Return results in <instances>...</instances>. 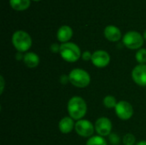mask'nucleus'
Listing matches in <instances>:
<instances>
[{
  "label": "nucleus",
  "mask_w": 146,
  "mask_h": 145,
  "mask_svg": "<svg viewBox=\"0 0 146 145\" xmlns=\"http://www.w3.org/2000/svg\"><path fill=\"white\" fill-rule=\"evenodd\" d=\"M132 78L133 81L140 86H146V65L139 64L133 69Z\"/></svg>",
  "instance_id": "9d476101"
},
{
  "label": "nucleus",
  "mask_w": 146,
  "mask_h": 145,
  "mask_svg": "<svg viewBox=\"0 0 146 145\" xmlns=\"http://www.w3.org/2000/svg\"><path fill=\"white\" fill-rule=\"evenodd\" d=\"M95 130L99 136H109L112 130V123L107 117H100L96 121Z\"/></svg>",
  "instance_id": "1a4fd4ad"
},
{
  "label": "nucleus",
  "mask_w": 146,
  "mask_h": 145,
  "mask_svg": "<svg viewBox=\"0 0 146 145\" xmlns=\"http://www.w3.org/2000/svg\"><path fill=\"white\" fill-rule=\"evenodd\" d=\"M23 62L29 68H34L39 64V56L33 52H27L23 56Z\"/></svg>",
  "instance_id": "4468645a"
},
{
  "label": "nucleus",
  "mask_w": 146,
  "mask_h": 145,
  "mask_svg": "<svg viewBox=\"0 0 146 145\" xmlns=\"http://www.w3.org/2000/svg\"><path fill=\"white\" fill-rule=\"evenodd\" d=\"M144 37L136 31L127 32L123 36V44L124 45L130 50H137L140 49L144 44Z\"/></svg>",
  "instance_id": "39448f33"
},
{
  "label": "nucleus",
  "mask_w": 146,
  "mask_h": 145,
  "mask_svg": "<svg viewBox=\"0 0 146 145\" xmlns=\"http://www.w3.org/2000/svg\"><path fill=\"white\" fill-rule=\"evenodd\" d=\"M33 1H35V2H38V1H40V0H33Z\"/></svg>",
  "instance_id": "a878e982"
},
{
  "label": "nucleus",
  "mask_w": 146,
  "mask_h": 145,
  "mask_svg": "<svg viewBox=\"0 0 146 145\" xmlns=\"http://www.w3.org/2000/svg\"><path fill=\"white\" fill-rule=\"evenodd\" d=\"M60 47L61 45L57 44H52L50 45V50L53 52V53H57V52H60Z\"/></svg>",
  "instance_id": "412c9836"
},
{
  "label": "nucleus",
  "mask_w": 146,
  "mask_h": 145,
  "mask_svg": "<svg viewBox=\"0 0 146 145\" xmlns=\"http://www.w3.org/2000/svg\"><path fill=\"white\" fill-rule=\"evenodd\" d=\"M103 103H104V105L108 108V109H113V108H115L116 104H117V101H116V98L112 96V95H108L106 96L104 100H103Z\"/></svg>",
  "instance_id": "f3484780"
},
{
  "label": "nucleus",
  "mask_w": 146,
  "mask_h": 145,
  "mask_svg": "<svg viewBox=\"0 0 146 145\" xmlns=\"http://www.w3.org/2000/svg\"><path fill=\"white\" fill-rule=\"evenodd\" d=\"M10 7L16 11H23L29 8L30 0H9Z\"/></svg>",
  "instance_id": "2eb2a0df"
},
{
  "label": "nucleus",
  "mask_w": 146,
  "mask_h": 145,
  "mask_svg": "<svg viewBox=\"0 0 146 145\" xmlns=\"http://www.w3.org/2000/svg\"><path fill=\"white\" fill-rule=\"evenodd\" d=\"M136 145H146V141L145 140L140 141V142H139V143H138Z\"/></svg>",
  "instance_id": "b1692460"
},
{
  "label": "nucleus",
  "mask_w": 146,
  "mask_h": 145,
  "mask_svg": "<svg viewBox=\"0 0 146 145\" xmlns=\"http://www.w3.org/2000/svg\"><path fill=\"white\" fill-rule=\"evenodd\" d=\"M92 54L90 51H88V50L84 51V52L82 53V56H81L82 59H83L84 61H86V62H87V61H89V60H92Z\"/></svg>",
  "instance_id": "aec40b11"
},
{
  "label": "nucleus",
  "mask_w": 146,
  "mask_h": 145,
  "mask_svg": "<svg viewBox=\"0 0 146 145\" xmlns=\"http://www.w3.org/2000/svg\"><path fill=\"white\" fill-rule=\"evenodd\" d=\"M86 145H107V142L102 136H92L87 140Z\"/></svg>",
  "instance_id": "dca6fc26"
},
{
  "label": "nucleus",
  "mask_w": 146,
  "mask_h": 145,
  "mask_svg": "<svg viewBox=\"0 0 146 145\" xmlns=\"http://www.w3.org/2000/svg\"><path fill=\"white\" fill-rule=\"evenodd\" d=\"M143 37H144V38L146 40V30L144 32V35H143Z\"/></svg>",
  "instance_id": "393cba45"
},
{
  "label": "nucleus",
  "mask_w": 146,
  "mask_h": 145,
  "mask_svg": "<svg viewBox=\"0 0 146 145\" xmlns=\"http://www.w3.org/2000/svg\"><path fill=\"white\" fill-rule=\"evenodd\" d=\"M60 55L62 58L68 62H74L81 57V51L80 47L71 42L61 44Z\"/></svg>",
  "instance_id": "f03ea898"
},
{
  "label": "nucleus",
  "mask_w": 146,
  "mask_h": 145,
  "mask_svg": "<svg viewBox=\"0 0 146 145\" xmlns=\"http://www.w3.org/2000/svg\"><path fill=\"white\" fill-rule=\"evenodd\" d=\"M69 82L75 87L85 88L89 85L91 82L90 74L84 69L74 68L73 69L68 75Z\"/></svg>",
  "instance_id": "20e7f679"
},
{
  "label": "nucleus",
  "mask_w": 146,
  "mask_h": 145,
  "mask_svg": "<svg viewBox=\"0 0 146 145\" xmlns=\"http://www.w3.org/2000/svg\"><path fill=\"white\" fill-rule=\"evenodd\" d=\"M67 108L69 116L75 121L82 120L87 111V105L86 101L78 96L73 97L69 99Z\"/></svg>",
  "instance_id": "f257e3e1"
},
{
  "label": "nucleus",
  "mask_w": 146,
  "mask_h": 145,
  "mask_svg": "<svg viewBox=\"0 0 146 145\" xmlns=\"http://www.w3.org/2000/svg\"><path fill=\"white\" fill-rule=\"evenodd\" d=\"M12 44L18 50V52L27 51L32 46V38L30 35L22 30L16 31L12 35Z\"/></svg>",
  "instance_id": "7ed1b4c3"
},
{
  "label": "nucleus",
  "mask_w": 146,
  "mask_h": 145,
  "mask_svg": "<svg viewBox=\"0 0 146 145\" xmlns=\"http://www.w3.org/2000/svg\"><path fill=\"white\" fill-rule=\"evenodd\" d=\"M1 91H0V93L2 94L3 91V89H4V79H3V77L1 76Z\"/></svg>",
  "instance_id": "4be33fe9"
},
{
  "label": "nucleus",
  "mask_w": 146,
  "mask_h": 145,
  "mask_svg": "<svg viewBox=\"0 0 146 145\" xmlns=\"http://www.w3.org/2000/svg\"><path fill=\"white\" fill-rule=\"evenodd\" d=\"M72 36H73V30L69 26H67V25L62 26L58 29L57 33H56L57 39L62 44L68 43L72 38Z\"/></svg>",
  "instance_id": "ddd939ff"
},
{
  "label": "nucleus",
  "mask_w": 146,
  "mask_h": 145,
  "mask_svg": "<svg viewBox=\"0 0 146 145\" xmlns=\"http://www.w3.org/2000/svg\"><path fill=\"white\" fill-rule=\"evenodd\" d=\"M92 62L97 68H104L110 62V56L105 50H96L92 53Z\"/></svg>",
  "instance_id": "6e6552de"
},
{
  "label": "nucleus",
  "mask_w": 146,
  "mask_h": 145,
  "mask_svg": "<svg viewBox=\"0 0 146 145\" xmlns=\"http://www.w3.org/2000/svg\"><path fill=\"white\" fill-rule=\"evenodd\" d=\"M75 132L83 138H90L95 131V126L87 120H80L75 123Z\"/></svg>",
  "instance_id": "423d86ee"
},
{
  "label": "nucleus",
  "mask_w": 146,
  "mask_h": 145,
  "mask_svg": "<svg viewBox=\"0 0 146 145\" xmlns=\"http://www.w3.org/2000/svg\"><path fill=\"white\" fill-rule=\"evenodd\" d=\"M115 111L116 115L123 121H127L132 118L133 115V109L130 103L127 101H120L117 103Z\"/></svg>",
  "instance_id": "0eeeda50"
},
{
  "label": "nucleus",
  "mask_w": 146,
  "mask_h": 145,
  "mask_svg": "<svg viewBox=\"0 0 146 145\" xmlns=\"http://www.w3.org/2000/svg\"><path fill=\"white\" fill-rule=\"evenodd\" d=\"M23 57H24V56H22L21 52H18V53L16 54V59H17V60H21V59H23Z\"/></svg>",
  "instance_id": "5701e85b"
},
{
  "label": "nucleus",
  "mask_w": 146,
  "mask_h": 145,
  "mask_svg": "<svg viewBox=\"0 0 146 145\" xmlns=\"http://www.w3.org/2000/svg\"><path fill=\"white\" fill-rule=\"evenodd\" d=\"M135 59L139 64L146 63V49H139L136 52Z\"/></svg>",
  "instance_id": "a211bd4d"
},
{
  "label": "nucleus",
  "mask_w": 146,
  "mask_h": 145,
  "mask_svg": "<svg viewBox=\"0 0 146 145\" xmlns=\"http://www.w3.org/2000/svg\"><path fill=\"white\" fill-rule=\"evenodd\" d=\"M104 36L110 42H117L121 38V30L113 25L107 26L104 29Z\"/></svg>",
  "instance_id": "9b49d317"
},
{
  "label": "nucleus",
  "mask_w": 146,
  "mask_h": 145,
  "mask_svg": "<svg viewBox=\"0 0 146 145\" xmlns=\"http://www.w3.org/2000/svg\"><path fill=\"white\" fill-rule=\"evenodd\" d=\"M135 137L131 133L126 134L123 138V144L125 145H133L135 144Z\"/></svg>",
  "instance_id": "6ab92c4d"
},
{
  "label": "nucleus",
  "mask_w": 146,
  "mask_h": 145,
  "mask_svg": "<svg viewBox=\"0 0 146 145\" xmlns=\"http://www.w3.org/2000/svg\"><path fill=\"white\" fill-rule=\"evenodd\" d=\"M74 120L72 119L70 116H67V117H64L62 118L60 121H59V124H58V127H59V130L62 133H64V134H68V133H70L73 129L75 127V124H74Z\"/></svg>",
  "instance_id": "f8f14e48"
}]
</instances>
